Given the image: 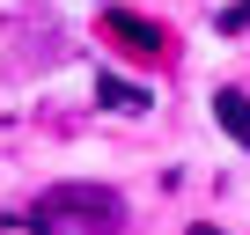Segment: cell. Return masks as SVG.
Instances as JSON below:
<instances>
[{
    "mask_svg": "<svg viewBox=\"0 0 250 235\" xmlns=\"http://www.w3.org/2000/svg\"><path fill=\"white\" fill-rule=\"evenodd\" d=\"M96 103H110V110H147L155 96L133 88V81H118V74H96Z\"/></svg>",
    "mask_w": 250,
    "mask_h": 235,
    "instance_id": "cell-4",
    "label": "cell"
},
{
    "mask_svg": "<svg viewBox=\"0 0 250 235\" xmlns=\"http://www.w3.org/2000/svg\"><path fill=\"white\" fill-rule=\"evenodd\" d=\"M103 30H110L118 44H133V52H147V59L162 52V30H155V22H140V15H125V8H110V15H103Z\"/></svg>",
    "mask_w": 250,
    "mask_h": 235,
    "instance_id": "cell-2",
    "label": "cell"
},
{
    "mask_svg": "<svg viewBox=\"0 0 250 235\" xmlns=\"http://www.w3.org/2000/svg\"><path fill=\"white\" fill-rule=\"evenodd\" d=\"M213 118H221V133L235 147H250V96L243 88H213Z\"/></svg>",
    "mask_w": 250,
    "mask_h": 235,
    "instance_id": "cell-3",
    "label": "cell"
},
{
    "mask_svg": "<svg viewBox=\"0 0 250 235\" xmlns=\"http://www.w3.org/2000/svg\"><path fill=\"white\" fill-rule=\"evenodd\" d=\"M221 30H235V37H243V30H250V0H235V8H228V15H221Z\"/></svg>",
    "mask_w": 250,
    "mask_h": 235,
    "instance_id": "cell-5",
    "label": "cell"
},
{
    "mask_svg": "<svg viewBox=\"0 0 250 235\" xmlns=\"http://www.w3.org/2000/svg\"><path fill=\"white\" fill-rule=\"evenodd\" d=\"M30 220L37 228H66V220H118V198L110 191H96V184H66V191H44L37 206H30Z\"/></svg>",
    "mask_w": 250,
    "mask_h": 235,
    "instance_id": "cell-1",
    "label": "cell"
}]
</instances>
